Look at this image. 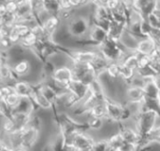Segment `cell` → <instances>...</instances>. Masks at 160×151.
Segmentation results:
<instances>
[{
    "label": "cell",
    "instance_id": "6da1fadb",
    "mask_svg": "<svg viewBox=\"0 0 160 151\" xmlns=\"http://www.w3.org/2000/svg\"><path fill=\"white\" fill-rule=\"evenodd\" d=\"M158 120H160V115L157 110L139 106L138 112L135 115V129L140 134L141 141L146 138V136L158 125Z\"/></svg>",
    "mask_w": 160,
    "mask_h": 151
},
{
    "label": "cell",
    "instance_id": "7a4b0ae2",
    "mask_svg": "<svg viewBox=\"0 0 160 151\" xmlns=\"http://www.w3.org/2000/svg\"><path fill=\"white\" fill-rule=\"evenodd\" d=\"M105 105L107 110L106 120L111 122L121 124L132 117V111L128 106H124L108 95L105 98Z\"/></svg>",
    "mask_w": 160,
    "mask_h": 151
},
{
    "label": "cell",
    "instance_id": "3957f363",
    "mask_svg": "<svg viewBox=\"0 0 160 151\" xmlns=\"http://www.w3.org/2000/svg\"><path fill=\"white\" fill-rule=\"evenodd\" d=\"M99 54L109 63H121L128 52L119 41L108 38L102 45L97 48Z\"/></svg>",
    "mask_w": 160,
    "mask_h": 151
},
{
    "label": "cell",
    "instance_id": "277c9868",
    "mask_svg": "<svg viewBox=\"0 0 160 151\" xmlns=\"http://www.w3.org/2000/svg\"><path fill=\"white\" fill-rule=\"evenodd\" d=\"M91 24L90 16L75 14L74 17L67 22V31L70 37L78 40L82 39L87 36Z\"/></svg>",
    "mask_w": 160,
    "mask_h": 151
},
{
    "label": "cell",
    "instance_id": "5b68a950",
    "mask_svg": "<svg viewBox=\"0 0 160 151\" xmlns=\"http://www.w3.org/2000/svg\"><path fill=\"white\" fill-rule=\"evenodd\" d=\"M71 69L73 71L74 79L88 86L92 85L99 78L98 72L92 64H72Z\"/></svg>",
    "mask_w": 160,
    "mask_h": 151
},
{
    "label": "cell",
    "instance_id": "8992f818",
    "mask_svg": "<svg viewBox=\"0 0 160 151\" xmlns=\"http://www.w3.org/2000/svg\"><path fill=\"white\" fill-rule=\"evenodd\" d=\"M40 132L41 131L28 125L20 133V147L27 151L31 150L37 145Z\"/></svg>",
    "mask_w": 160,
    "mask_h": 151
},
{
    "label": "cell",
    "instance_id": "52a82bcc",
    "mask_svg": "<svg viewBox=\"0 0 160 151\" xmlns=\"http://www.w3.org/2000/svg\"><path fill=\"white\" fill-rule=\"evenodd\" d=\"M52 79L64 91H67L68 85L74 79L73 71L71 67L68 66H60L56 67Z\"/></svg>",
    "mask_w": 160,
    "mask_h": 151
},
{
    "label": "cell",
    "instance_id": "ba28073f",
    "mask_svg": "<svg viewBox=\"0 0 160 151\" xmlns=\"http://www.w3.org/2000/svg\"><path fill=\"white\" fill-rule=\"evenodd\" d=\"M29 99L32 101V103L38 109H44V110H53L54 109V106L52 104V102H50L45 97V95L41 92L38 82L36 84H33V91H32V93H31V96Z\"/></svg>",
    "mask_w": 160,
    "mask_h": 151
},
{
    "label": "cell",
    "instance_id": "9c48e42d",
    "mask_svg": "<svg viewBox=\"0 0 160 151\" xmlns=\"http://www.w3.org/2000/svg\"><path fill=\"white\" fill-rule=\"evenodd\" d=\"M67 142L72 143L77 148L78 151H92L96 141L86 133H77L73 134Z\"/></svg>",
    "mask_w": 160,
    "mask_h": 151
},
{
    "label": "cell",
    "instance_id": "30bf717a",
    "mask_svg": "<svg viewBox=\"0 0 160 151\" xmlns=\"http://www.w3.org/2000/svg\"><path fill=\"white\" fill-rule=\"evenodd\" d=\"M63 21L59 18L58 15H50L48 16L42 23V27L46 35L50 38L54 40V35L58 32L60 25Z\"/></svg>",
    "mask_w": 160,
    "mask_h": 151
},
{
    "label": "cell",
    "instance_id": "8fae6325",
    "mask_svg": "<svg viewBox=\"0 0 160 151\" xmlns=\"http://www.w3.org/2000/svg\"><path fill=\"white\" fill-rule=\"evenodd\" d=\"M158 0H134L133 7L146 19L158 8Z\"/></svg>",
    "mask_w": 160,
    "mask_h": 151
},
{
    "label": "cell",
    "instance_id": "7c38bea8",
    "mask_svg": "<svg viewBox=\"0 0 160 151\" xmlns=\"http://www.w3.org/2000/svg\"><path fill=\"white\" fill-rule=\"evenodd\" d=\"M89 89L90 87L86 84H83L78 80L73 79L72 82L68 85L67 91L69 92L70 93H72L75 98L78 100L79 105L85 99V97L87 96L88 92H89Z\"/></svg>",
    "mask_w": 160,
    "mask_h": 151
},
{
    "label": "cell",
    "instance_id": "4fadbf2b",
    "mask_svg": "<svg viewBox=\"0 0 160 151\" xmlns=\"http://www.w3.org/2000/svg\"><path fill=\"white\" fill-rule=\"evenodd\" d=\"M118 133L120 134L124 142L134 144L139 147L141 137L135 128L133 129L128 126H126L124 123H121V124H119V132Z\"/></svg>",
    "mask_w": 160,
    "mask_h": 151
},
{
    "label": "cell",
    "instance_id": "5bb4252c",
    "mask_svg": "<svg viewBox=\"0 0 160 151\" xmlns=\"http://www.w3.org/2000/svg\"><path fill=\"white\" fill-rule=\"evenodd\" d=\"M32 116L33 115L28 113L13 112L10 119L14 125V134L21 133L23 129H25L29 125Z\"/></svg>",
    "mask_w": 160,
    "mask_h": 151
},
{
    "label": "cell",
    "instance_id": "9a60e30c",
    "mask_svg": "<svg viewBox=\"0 0 160 151\" xmlns=\"http://www.w3.org/2000/svg\"><path fill=\"white\" fill-rule=\"evenodd\" d=\"M139 38L136 37L127 27L122 33L119 42L122 45V47L127 50V51H135L136 48L139 43Z\"/></svg>",
    "mask_w": 160,
    "mask_h": 151
},
{
    "label": "cell",
    "instance_id": "2e32d148",
    "mask_svg": "<svg viewBox=\"0 0 160 151\" xmlns=\"http://www.w3.org/2000/svg\"><path fill=\"white\" fill-rule=\"evenodd\" d=\"M126 94H127V99L128 100V102L132 105H137L138 106H141L146 99L143 88L129 86L127 89Z\"/></svg>",
    "mask_w": 160,
    "mask_h": 151
},
{
    "label": "cell",
    "instance_id": "e0dca14e",
    "mask_svg": "<svg viewBox=\"0 0 160 151\" xmlns=\"http://www.w3.org/2000/svg\"><path fill=\"white\" fill-rule=\"evenodd\" d=\"M156 49H157V45L155 41L151 37L147 36L139 40L135 52H137L139 55L150 56L156 50Z\"/></svg>",
    "mask_w": 160,
    "mask_h": 151
},
{
    "label": "cell",
    "instance_id": "ac0fdd59",
    "mask_svg": "<svg viewBox=\"0 0 160 151\" xmlns=\"http://www.w3.org/2000/svg\"><path fill=\"white\" fill-rule=\"evenodd\" d=\"M13 90L21 98L29 99L33 91V84L20 79L15 83H13Z\"/></svg>",
    "mask_w": 160,
    "mask_h": 151
},
{
    "label": "cell",
    "instance_id": "d6986e66",
    "mask_svg": "<svg viewBox=\"0 0 160 151\" xmlns=\"http://www.w3.org/2000/svg\"><path fill=\"white\" fill-rule=\"evenodd\" d=\"M12 65V69L14 71V73L21 78L22 77H25L29 74L30 70H31V64L30 61H28L27 59H22L20 60L16 63H14Z\"/></svg>",
    "mask_w": 160,
    "mask_h": 151
},
{
    "label": "cell",
    "instance_id": "ffe728a7",
    "mask_svg": "<svg viewBox=\"0 0 160 151\" xmlns=\"http://www.w3.org/2000/svg\"><path fill=\"white\" fill-rule=\"evenodd\" d=\"M139 61H140V55L135 51H129L125 56L121 64L126 65L127 67L130 68L131 70L137 72L139 68Z\"/></svg>",
    "mask_w": 160,
    "mask_h": 151
},
{
    "label": "cell",
    "instance_id": "44dd1931",
    "mask_svg": "<svg viewBox=\"0 0 160 151\" xmlns=\"http://www.w3.org/2000/svg\"><path fill=\"white\" fill-rule=\"evenodd\" d=\"M42 68L40 71V81H47L52 78V75L56 69V66L50 60L42 63Z\"/></svg>",
    "mask_w": 160,
    "mask_h": 151
},
{
    "label": "cell",
    "instance_id": "7402d4cb",
    "mask_svg": "<svg viewBox=\"0 0 160 151\" xmlns=\"http://www.w3.org/2000/svg\"><path fill=\"white\" fill-rule=\"evenodd\" d=\"M87 117H94V118H98L101 120H106L107 118V110H106V105L105 101L101 102L95 106H93L88 113L86 114Z\"/></svg>",
    "mask_w": 160,
    "mask_h": 151
},
{
    "label": "cell",
    "instance_id": "603a6c76",
    "mask_svg": "<svg viewBox=\"0 0 160 151\" xmlns=\"http://www.w3.org/2000/svg\"><path fill=\"white\" fill-rule=\"evenodd\" d=\"M144 92H145V96L147 99L149 100H153V101H158V96H159V90L158 89V87L156 86V84L154 83L153 79H149L144 88Z\"/></svg>",
    "mask_w": 160,
    "mask_h": 151
},
{
    "label": "cell",
    "instance_id": "cb8c5ba5",
    "mask_svg": "<svg viewBox=\"0 0 160 151\" xmlns=\"http://www.w3.org/2000/svg\"><path fill=\"white\" fill-rule=\"evenodd\" d=\"M38 42V38L37 37V35H34V34L30 31L26 35H24V36L21 39L20 44H21L23 48H25L26 50H28L31 51V50L37 45Z\"/></svg>",
    "mask_w": 160,
    "mask_h": 151
},
{
    "label": "cell",
    "instance_id": "d4e9b609",
    "mask_svg": "<svg viewBox=\"0 0 160 151\" xmlns=\"http://www.w3.org/2000/svg\"><path fill=\"white\" fill-rule=\"evenodd\" d=\"M104 74H106L107 77L112 80H116L120 78V63L109 64Z\"/></svg>",
    "mask_w": 160,
    "mask_h": 151
},
{
    "label": "cell",
    "instance_id": "484cf974",
    "mask_svg": "<svg viewBox=\"0 0 160 151\" xmlns=\"http://www.w3.org/2000/svg\"><path fill=\"white\" fill-rule=\"evenodd\" d=\"M43 6L49 15H58L60 12L58 0H43Z\"/></svg>",
    "mask_w": 160,
    "mask_h": 151
},
{
    "label": "cell",
    "instance_id": "4316f807",
    "mask_svg": "<svg viewBox=\"0 0 160 151\" xmlns=\"http://www.w3.org/2000/svg\"><path fill=\"white\" fill-rule=\"evenodd\" d=\"M21 97L13 91V92H11L10 93H8V94H6L5 96H4V98L2 99L12 110L19 105V103H20V101H21Z\"/></svg>",
    "mask_w": 160,
    "mask_h": 151
},
{
    "label": "cell",
    "instance_id": "83f0119b",
    "mask_svg": "<svg viewBox=\"0 0 160 151\" xmlns=\"http://www.w3.org/2000/svg\"><path fill=\"white\" fill-rule=\"evenodd\" d=\"M108 142V146H109V149H119L120 147L122 146V144L124 143L121 135L119 133L112 135L111 137H109L107 139Z\"/></svg>",
    "mask_w": 160,
    "mask_h": 151
},
{
    "label": "cell",
    "instance_id": "f1b7e54d",
    "mask_svg": "<svg viewBox=\"0 0 160 151\" xmlns=\"http://www.w3.org/2000/svg\"><path fill=\"white\" fill-rule=\"evenodd\" d=\"M11 30L17 33L22 38L24 35H26L30 32V25L27 23H23V22H16L12 26Z\"/></svg>",
    "mask_w": 160,
    "mask_h": 151
},
{
    "label": "cell",
    "instance_id": "f546056e",
    "mask_svg": "<svg viewBox=\"0 0 160 151\" xmlns=\"http://www.w3.org/2000/svg\"><path fill=\"white\" fill-rule=\"evenodd\" d=\"M104 120L98 119V118H94V117H88V120L86 121V124L89 128V130H100L103 126Z\"/></svg>",
    "mask_w": 160,
    "mask_h": 151
},
{
    "label": "cell",
    "instance_id": "4dcf8cb0",
    "mask_svg": "<svg viewBox=\"0 0 160 151\" xmlns=\"http://www.w3.org/2000/svg\"><path fill=\"white\" fill-rule=\"evenodd\" d=\"M122 6H123L122 0H107V2H106V4H105V7H106L111 12L117 10V9L120 8Z\"/></svg>",
    "mask_w": 160,
    "mask_h": 151
},
{
    "label": "cell",
    "instance_id": "1f68e13d",
    "mask_svg": "<svg viewBox=\"0 0 160 151\" xmlns=\"http://www.w3.org/2000/svg\"><path fill=\"white\" fill-rule=\"evenodd\" d=\"M5 5H6L8 14H9V15L16 14V12L18 10V3L15 0H7Z\"/></svg>",
    "mask_w": 160,
    "mask_h": 151
},
{
    "label": "cell",
    "instance_id": "d6a6232c",
    "mask_svg": "<svg viewBox=\"0 0 160 151\" xmlns=\"http://www.w3.org/2000/svg\"><path fill=\"white\" fill-rule=\"evenodd\" d=\"M109 146H108V142L107 139L104 140H99V141H96L92 151H109Z\"/></svg>",
    "mask_w": 160,
    "mask_h": 151
},
{
    "label": "cell",
    "instance_id": "836d02e7",
    "mask_svg": "<svg viewBox=\"0 0 160 151\" xmlns=\"http://www.w3.org/2000/svg\"><path fill=\"white\" fill-rule=\"evenodd\" d=\"M119 149L120 151H138V146L134 145V144L124 142Z\"/></svg>",
    "mask_w": 160,
    "mask_h": 151
},
{
    "label": "cell",
    "instance_id": "e575fe53",
    "mask_svg": "<svg viewBox=\"0 0 160 151\" xmlns=\"http://www.w3.org/2000/svg\"><path fill=\"white\" fill-rule=\"evenodd\" d=\"M7 15H8V11H7L5 3H0V21L3 18H5Z\"/></svg>",
    "mask_w": 160,
    "mask_h": 151
},
{
    "label": "cell",
    "instance_id": "d590c367",
    "mask_svg": "<svg viewBox=\"0 0 160 151\" xmlns=\"http://www.w3.org/2000/svg\"><path fill=\"white\" fill-rule=\"evenodd\" d=\"M153 81L154 83L156 84V86L158 87V89L159 90L160 92V74H158L155 76V78H153Z\"/></svg>",
    "mask_w": 160,
    "mask_h": 151
},
{
    "label": "cell",
    "instance_id": "8d00e7d4",
    "mask_svg": "<svg viewBox=\"0 0 160 151\" xmlns=\"http://www.w3.org/2000/svg\"><path fill=\"white\" fill-rule=\"evenodd\" d=\"M5 59H8V60L7 51H2V50H0V65H1V64L3 63V61H4Z\"/></svg>",
    "mask_w": 160,
    "mask_h": 151
},
{
    "label": "cell",
    "instance_id": "74e56055",
    "mask_svg": "<svg viewBox=\"0 0 160 151\" xmlns=\"http://www.w3.org/2000/svg\"><path fill=\"white\" fill-rule=\"evenodd\" d=\"M153 144H158V145H160V135L159 136H158L157 138H155V139H154Z\"/></svg>",
    "mask_w": 160,
    "mask_h": 151
},
{
    "label": "cell",
    "instance_id": "f35d334b",
    "mask_svg": "<svg viewBox=\"0 0 160 151\" xmlns=\"http://www.w3.org/2000/svg\"><path fill=\"white\" fill-rule=\"evenodd\" d=\"M4 98V92H3V90H2V86L0 85V100H2Z\"/></svg>",
    "mask_w": 160,
    "mask_h": 151
},
{
    "label": "cell",
    "instance_id": "ab89813d",
    "mask_svg": "<svg viewBox=\"0 0 160 151\" xmlns=\"http://www.w3.org/2000/svg\"><path fill=\"white\" fill-rule=\"evenodd\" d=\"M10 151H27L26 149H22V148H18V149H11Z\"/></svg>",
    "mask_w": 160,
    "mask_h": 151
},
{
    "label": "cell",
    "instance_id": "60d3db41",
    "mask_svg": "<svg viewBox=\"0 0 160 151\" xmlns=\"http://www.w3.org/2000/svg\"><path fill=\"white\" fill-rule=\"evenodd\" d=\"M158 106L160 108V92H159V96H158Z\"/></svg>",
    "mask_w": 160,
    "mask_h": 151
},
{
    "label": "cell",
    "instance_id": "b9f144b4",
    "mask_svg": "<svg viewBox=\"0 0 160 151\" xmlns=\"http://www.w3.org/2000/svg\"><path fill=\"white\" fill-rule=\"evenodd\" d=\"M158 9L160 10V0H158Z\"/></svg>",
    "mask_w": 160,
    "mask_h": 151
},
{
    "label": "cell",
    "instance_id": "7bdbcfd3",
    "mask_svg": "<svg viewBox=\"0 0 160 151\" xmlns=\"http://www.w3.org/2000/svg\"><path fill=\"white\" fill-rule=\"evenodd\" d=\"M109 151H120V149H110Z\"/></svg>",
    "mask_w": 160,
    "mask_h": 151
},
{
    "label": "cell",
    "instance_id": "ee69618b",
    "mask_svg": "<svg viewBox=\"0 0 160 151\" xmlns=\"http://www.w3.org/2000/svg\"><path fill=\"white\" fill-rule=\"evenodd\" d=\"M0 85H1V81H0Z\"/></svg>",
    "mask_w": 160,
    "mask_h": 151
}]
</instances>
